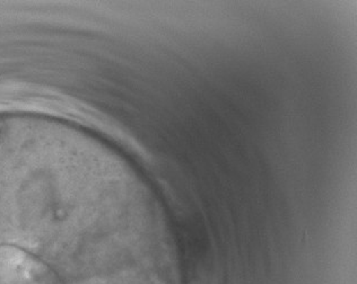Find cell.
Instances as JSON below:
<instances>
[{
  "label": "cell",
  "mask_w": 357,
  "mask_h": 284,
  "mask_svg": "<svg viewBox=\"0 0 357 284\" xmlns=\"http://www.w3.org/2000/svg\"><path fill=\"white\" fill-rule=\"evenodd\" d=\"M0 284H63L50 267L24 249L0 245Z\"/></svg>",
  "instance_id": "1"
}]
</instances>
